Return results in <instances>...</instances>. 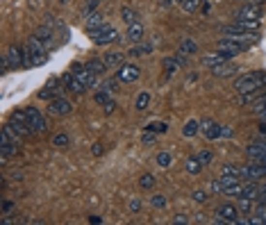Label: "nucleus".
Listing matches in <instances>:
<instances>
[{"instance_id": "18", "label": "nucleus", "mask_w": 266, "mask_h": 225, "mask_svg": "<svg viewBox=\"0 0 266 225\" xmlns=\"http://www.w3.org/2000/svg\"><path fill=\"white\" fill-rule=\"evenodd\" d=\"M34 37H37L39 41H44L46 48H50V45H52V30H50V25H41V28H37Z\"/></svg>"}, {"instance_id": "32", "label": "nucleus", "mask_w": 266, "mask_h": 225, "mask_svg": "<svg viewBox=\"0 0 266 225\" xmlns=\"http://www.w3.org/2000/svg\"><path fill=\"white\" fill-rule=\"evenodd\" d=\"M148 103H150V93H146V91H141L139 96H137V103H134V107L139 109V112H143L148 107Z\"/></svg>"}, {"instance_id": "56", "label": "nucleus", "mask_w": 266, "mask_h": 225, "mask_svg": "<svg viewBox=\"0 0 266 225\" xmlns=\"http://www.w3.org/2000/svg\"><path fill=\"white\" fill-rule=\"evenodd\" d=\"M259 141H262V143H264V146H266V136H262V139H259Z\"/></svg>"}, {"instance_id": "48", "label": "nucleus", "mask_w": 266, "mask_h": 225, "mask_svg": "<svg viewBox=\"0 0 266 225\" xmlns=\"http://www.w3.org/2000/svg\"><path fill=\"white\" fill-rule=\"evenodd\" d=\"M103 146H100V143H94V146H91V152H94V155H96V157H98V155H103Z\"/></svg>"}, {"instance_id": "53", "label": "nucleus", "mask_w": 266, "mask_h": 225, "mask_svg": "<svg viewBox=\"0 0 266 225\" xmlns=\"http://www.w3.org/2000/svg\"><path fill=\"white\" fill-rule=\"evenodd\" d=\"M12 207H14V203H9V200H7V203H5V205H2V210H5V211H9V210H12Z\"/></svg>"}, {"instance_id": "40", "label": "nucleus", "mask_w": 266, "mask_h": 225, "mask_svg": "<svg viewBox=\"0 0 266 225\" xmlns=\"http://www.w3.org/2000/svg\"><path fill=\"white\" fill-rule=\"evenodd\" d=\"M155 132H150V130H146V132H143V135H141V143H143V146H153V143H155Z\"/></svg>"}, {"instance_id": "28", "label": "nucleus", "mask_w": 266, "mask_h": 225, "mask_svg": "<svg viewBox=\"0 0 266 225\" xmlns=\"http://www.w3.org/2000/svg\"><path fill=\"white\" fill-rule=\"evenodd\" d=\"M221 175H228V178H239V180H241V168H239V166H235V164H225L221 168Z\"/></svg>"}, {"instance_id": "47", "label": "nucleus", "mask_w": 266, "mask_h": 225, "mask_svg": "<svg viewBox=\"0 0 266 225\" xmlns=\"http://www.w3.org/2000/svg\"><path fill=\"white\" fill-rule=\"evenodd\" d=\"M235 135V132H232V128H228V125H223V130H221V136L223 139H230V136Z\"/></svg>"}, {"instance_id": "29", "label": "nucleus", "mask_w": 266, "mask_h": 225, "mask_svg": "<svg viewBox=\"0 0 266 225\" xmlns=\"http://www.w3.org/2000/svg\"><path fill=\"white\" fill-rule=\"evenodd\" d=\"M198 130H200L198 120H189L185 128H182V135H185V136H196V135H198Z\"/></svg>"}, {"instance_id": "55", "label": "nucleus", "mask_w": 266, "mask_h": 225, "mask_svg": "<svg viewBox=\"0 0 266 225\" xmlns=\"http://www.w3.org/2000/svg\"><path fill=\"white\" fill-rule=\"evenodd\" d=\"M173 5H182V0H173Z\"/></svg>"}, {"instance_id": "3", "label": "nucleus", "mask_w": 266, "mask_h": 225, "mask_svg": "<svg viewBox=\"0 0 266 225\" xmlns=\"http://www.w3.org/2000/svg\"><path fill=\"white\" fill-rule=\"evenodd\" d=\"M248 39H239V37H223L219 41V53H223L225 57H236V55H241L248 48Z\"/></svg>"}, {"instance_id": "38", "label": "nucleus", "mask_w": 266, "mask_h": 225, "mask_svg": "<svg viewBox=\"0 0 266 225\" xmlns=\"http://www.w3.org/2000/svg\"><path fill=\"white\" fill-rule=\"evenodd\" d=\"M150 203H153V207H157V210H159V207H166V195H162V194H155L153 195V198H150Z\"/></svg>"}, {"instance_id": "50", "label": "nucleus", "mask_w": 266, "mask_h": 225, "mask_svg": "<svg viewBox=\"0 0 266 225\" xmlns=\"http://www.w3.org/2000/svg\"><path fill=\"white\" fill-rule=\"evenodd\" d=\"M173 223H182V225H185V223H189V218H187V216H175V218H173Z\"/></svg>"}, {"instance_id": "31", "label": "nucleus", "mask_w": 266, "mask_h": 225, "mask_svg": "<svg viewBox=\"0 0 266 225\" xmlns=\"http://www.w3.org/2000/svg\"><path fill=\"white\" fill-rule=\"evenodd\" d=\"M146 130H150V132H155V135H159V132H166V130H169V125H166V123H164V120H153V123H148L146 125Z\"/></svg>"}, {"instance_id": "1", "label": "nucleus", "mask_w": 266, "mask_h": 225, "mask_svg": "<svg viewBox=\"0 0 266 225\" xmlns=\"http://www.w3.org/2000/svg\"><path fill=\"white\" fill-rule=\"evenodd\" d=\"M266 87V73L264 71H252V73L241 75L235 82L236 93H252V91H262Z\"/></svg>"}, {"instance_id": "33", "label": "nucleus", "mask_w": 266, "mask_h": 225, "mask_svg": "<svg viewBox=\"0 0 266 225\" xmlns=\"http://www.w3.org/2000/svg\"><path fill=\"white\" fill-rule=\"evenodd\" d=\"M200 5H203V0H182V9H185V12H189V14L198 12Z\"/></svg>"}, {"instance_id": "39", "label": "nucleus", "mask_w": 266, "mask_h": 225, "mask_svg": "<svg viewBox=\"0 0 266 225\" xmlns=\"http://www.w3.org/2000/svg\"><path fill=\"white\" fill-rule=\"evenodd\" d=\"M118 82H121L118 77H116V80H105V82H103V89L110 91V93H116V91H118Z\"/></svg>"}, {"instance_id": "37", "label": "nucleus", "mask_w": 266, "mask_h": 225, "mask_svg": "<svg viewBox=\"0 0 266 225\" xmlns=\"http://www.w3.org/2000/svg\"><path fill=\"white\" fill-rule=\"evenodd\" d=\"M52 143H55L57 148H66L68 143H71V139H68V135H64V132H62V135H57L55 139H52Z\"/></svg>"}, {"instance_id": "20", "label": "nucleus", "mask_w": 266, "mask_h": 225, "mask_svg": "<svg viewBox=\"0 0 266 225\" xmlns=\"http://www.w3.org/2000/svg\"><path fill=\"white\" fill-rule=\"evenodd\" d=\"M228 61V57L223 53H216V55H205L203 57V64L205 66H209V68H214V66H219V64H225Z\"/></svg>"}, {"instance_id": "25", "label": "nucleus", "mask_w": 266, "mask_h": 225, "mask_svg": "<svg viewBox=\"0 0 266 225\" xmlns=\"http://www.w3.org/2000/svg\"><path fill=\"white\" fill-rule=\"evenodd\" d=\"M87 66L91 68V71H94L96 75H103L105 71H110V68H107V64H105V60H89Z\"/></svg>"}, {"instance_id": "6", "label": "nucleus", "mask_w": 266, "mask_h": 225, "mask_svg": "<svg viewBox=\"0 0 266 225\" xmlns=\"http://www.w3.org/2000/svg\"><path fill=\"white\" fill-rule=\"evenodd\" d=\"M5 55H7V60H9V64H12L14 71L28 66V50H23L21 45H9Z\"/></svg>"}, {"instance_id": "16", "label": "nucleus", "mask_w": 266, "mask_h": 225, "mask_svg": "<svg viewBox=\"0 0 266 225\" xmlns=\"http://www.w3.org/2000/svg\"><path fill=\"white\" fill-rule=\"evenodd\" d=\"M64 84H66V89H71L73 93H84V89H87V87H84V84H82L73 73H66V75H64Z\"/></svg>"}, {"instance_id": "54", "label": "nucleus", "mask_w": 266, "mask_h": 225, "mask_svg": "<svg viewBox=\"0 0 266 225\" xmlns=\"http://www.w3.org/2000/svg\"><path fill=\"white\" fill-rule=\"evenodd\" d=\"M259 119H262V120H266V109H264V112H262V114H259Z\"/></svg>"}, {"instance_id": "51", "label": "nucleus", "mask_w": 266, "mask_h": 225, "mask_svg": "<svg viewBox=\"0 0 266 225\" xmlns=\"http://www.w3.org/2000/svg\"><path fill=\"white\" fill-rule=\"evenodd\" d=\"M259 135L266 136V120H262V125H259Z\"/></svg>"}, {"instance_id": "22", "label": "nucleus", "mask_w": 266, "mask_h": 225, "mask_svg": "<svg viewBox=\"0 0 266 225\" xmlns=\"http://www.w3.org/2000/svg\"><path fill=\"white\" fill-rule=\"evenodd\" d=\"M121 18H123V23H125V25L139 23V14H137L132 7H123V9H121Z\"/></svg>"}, {"instance_id": "21", "label": "nucleus", "mask_w": 266, "mask_h": 225, "mask_svg": "<svg viewBox=\"0 0 266 225\" xmlns=\"http://www.w3.org/2000/svg\"><path fill=\"white\" fill-rule=\"evenodd\" d=\"M100 25H105L103 14H100V12H91V14L87 16V32L96 30V28H100Z\"/></svg>"}, {"instance_id": "41", "label": "nucleus", "mask_w": 266, "mask_h": 225, "mask_svg": "<svg viewBox=\"0 0 266 225\" xmlns=\"http://www.w3.org/2000/svg\"><path fill=\"white\" fill-rule=\"evenodd\" d=\"M198 159L203 162V164H212V159H214V155L209 152V150H203V152H198Z\"/></svg>"}, {"instance_id": "35", "label": "nucleus", "mask_w": 266, "mask_h": 225, "mask_svg": "<svg viewBox=\"0 0 266 225\" xmlns=\"http://www.w3.org/2000/svg\"><path fill=\"white\" fill-rule=\"evenodd\" d=\"M94 100H96V103H98V105H107V103H110V100H111V93H110V91H98V93H96V96H94Z\"/></svg>"}, {"instance_id": "23", "label": "nucleus", "mask_w": 266, "mask_h": 225, "mask_svg": "<svg viewBox=\"0 0 266 225\" xmlns=\"http://www.w3.org/2000/svg\"><path fill=\"white\" fill-rule=\"evenodd\" d=\"M185 166H187V173H191V175H198V173L203 171V166H205V164H203L198 157H189V159L185 162Z\"/></svg>"}, {"instance_id": "10", "label": "nucleus", "mask_w": 266, "mask_h": 225, "mask_svg": "<svg viewBox=\"0 0 266 225\" xmlns=\"http://www.w3.org/2000/svg\"><path fill=\"white\" fill-rule=\"evenodd\" d=\"M259 16H262V5H257V2H248V5H244V7H239L235 21H259Z\"/></svg>"}, {"instance_id": "11", "label": "nucleus", "mask_w": 266, "mask_h": 225, "mask_svg": "<svg viewBox=\"0 0 266 225\" xmlns=\"http://www.w3.org/2000/svg\"><path fill=\"white\" fill-rule=\"evenodd\" d=\"M48 112L52 114V116H68V114L73 112V105L68 103L66 98H52L50 103H48Z\"/></svg>"}, {"instance_id": "46", "label": "nucleus", "mask_w": 266, "mask_h": 225, "mask_svg": "<svg viewBox=\"0 0 266 225\" xmlns=\"http://www.w3.org/2000/svg\"><path fill=\"white\" fill-rule=\"evenodd\" d=\"M212 191H214V194H223V184H221V178H219V180H212Z\"/></svg>"}, {"instance_id": "17", "label": "nucleus", "mask_w": 266, "mask_h": 225, "mask_svg": "<svg viewBox=\"0 0 266 225\" xmlns=\"http://www.w3.org/2000/svg\"><path fill=\"white\" fill-rule=\"evenodd\" d=\"M105 64H107V68H116L123 64V53H116V50H107V53L103 55Z\"/></svg>"}, {"instance_id": "42", "label": "nucleus", "mask_w": 266, "mask_h": 225, "mask_svg": "<svg viewBox=\"0 0 266 225\" xmlns=\"http://www.w3.org/2000/svg\"><path fill=\"white\" fill-rule=\"evenodd\" d=\"M252 203H255V200H248V198H239V210L250 211V210H252Z\"/></svg>"}, {"instance_id": "49", "label": "nucleus", "mask_w": 266, "mask_h": 225, "mask_svg": "<svg viewBox=\"0 0 266 225\" xmlns=\"http://www.w3.org/2000/svg\"><path fill=\"white\" fill-rule=\"evenodd\" d=\"M114 109H116V103H114V100H110V103L105 105V112H107V114H111V112H114Z\"/></svg>"}, {"instance_id": "2", "label": "nucleus", "mask_w": 266, "mask_h": 225, "mask_svg": "<svg viewBox=\"0 0 266 225\" xmlns=\"http://www.w3.org/2000/svg\"><path fill=\"white\" fill-rule=\"evenodd\" d=\"M28 66H41V64H46L48 61V48H46L44 41H39L34 34H32V39L28 41Z\"/></svg>"}, {"instance_id": "26", "label": "nucleus", "mask_w": 266, "mask_h": 225, "mask_svg": "<svg viewBox=\"0 0 266 225\" xmlns=\"http://www.w3.org/2000/svg\"><path fill=\"white\" fill-rule=\"evenodd\" d=\"M150 53H153V48L148 44H137L127 55H130V57H143V55H150Z\"/></svg>"}, {"instance_id": "43", "label": "nucleus", "mask_w": 266, "mask_h": 225, "mask_svg": "<svg viewBox=\"0 0 266 225\" xmlns=\"http://www.w3.org/2000/svg\"><path fill=\"white\" fill-rule=\"evenodd\" d=\"M98 2H100V0H89V2H87V5H84V14H91V12H96V5H98Z\"/></svg>"}, {"instance_id": "14", "label": "nucleus", "mask_w": 266, "mask_h": 225, "mask_svg": "<svg viewBox=\"0 0 266 225\" xmlns=\"http://www.w3.org/2000/svg\"><path fill=\"white\" fill-rule=\"evenodd\" d=\"M125 37L130 39L132 44H141L143 37H146V30H143V25H141V23H132V25H127Z\"/></svg>"}, {"instance_id": "7", "label": "nucleus", "mask_w": 266, "mask_h": 225, "mask_svg": "<svg viewBox=\"0 0 266 225\" xmlns=\"http://www.w3.org/2000/svg\"><path fill=\"white\" fill-rule=\"evenodd\" d=\"M266 178V164L262 162H250V164L241 166V180H262Z\"/></svg>"}, {"instance_id": "19", "label": "nucleus", "mask_w": 266, "mask_h": 225, "mask_svg": "<svg viewBox=\"0 0 266 225\" xmlns=\"http://www.w3.org/2000/svg\"><path fill=\"white\" fill-rule=\"evenodd\" d=\"M9 125H12V130H14L16 135L21 136V139H28L30 135H32V128H30L28 123H18V120H9Z\"/></svg>"}, {"instance_id": "4", "label": "nucleus", "mask_w": 266, "mask_h": 225, "mask_svg": "<svg viewBox=\"0 0 266 225\" xmlns=\"http://www.w3.org/2000/svg\"><path fill=\"white\" fill-rule=\"evenodd\" d=\"M89 39L94 41L96 45H107V44H114V41H118V32L111 28L110 23H105V25H100V28H96V30H89Z\"/></svg>"}, {"instance_id": "12", "label": "nucleus", "mask_w": 266, "mask_h": 225, "mask_svg": "<svg viewBox=\"0 0 266 225\" xmlns=\"http://www.w3.org/2000/svg\"><path fill=\"white\" fill-rule=\"evenodd\" d=\"M139 75H141V71H139V66H134V64H121L118 71H116V77L121 80V82H125V84L137 82Z\"/></svg>"}, {"instance_id": "27", "label": "nucleus", "mask_w": 266, "mask_h": 225, "mask_svg": "<svg viewBox=\"0 0 266 225\" xmlns=\"http://www.w3.org/2000/svg\"><path fill=\"white\" fill-rule=\"evenodd\" d=\"M250 109H252L255 114H262V112H264V109H266V91H264V93H259V96L255 98V103L250 105Z\"/></svg>"}, {"instance_id": "8", "label": "nucleus", "mask_w": 266, "mask_h": 225, "mask_svg": "<svg viewBox=\"0 0 266 225\" xmlns=\"http://www.w3.org/2000/svg\"><path fill=\"white\" fill-rule=\"evenodd\" d=\"M71 73H73L75 77H78V80L87 87V89H91V87L96 84V73H94L87 64H73V71H71Z\"/></svg>"}, {"instance_id": "52", "label": "nucleus", "mask_w": 266, "mask_h": 225, "mask_svg": "<svg viewBox=\"0 0 266 225\" xmlns=\"http://www.w3.org/2000/svg\"><path fill=\"white\" fill-rule=\"evenodd\" d=\"M159 5H162V7H171V5H173V0H159Z\"/></svg>"}, {"instance_id": "36", "label": "nucleus", "mask_w": 266, "mask_h": 225, "mask_svg": "<svg viewBox=\"0 0 266 225\" xmlns=\"http://www.w3.org/2000/svg\"><path fill=\"white\" fill-rule=\"evenodd\" d=\"M164 68H166V73H175V71H180V61L177 60H171V57H166L164 60Z\"/></svg>"}, {"instance_id": "34", "label": "nucleus", "mask_w": 266, "mask_h": 225, "mask_svg": "<svg viewBox=\"0 0 266 225\" xmlns=\"http://www.w3.org/2000/svg\"><path fill=\"white\" fill-rule=\"evenodd\" d=\"M139 184H141V189H153V187H155V184H157V180H155V175H150V173H146V175H141Z\"/></svg>"}, {"instance_id": "5", "label": "nucleus", "mask_w": 266, "mask_h": 225, "mask_svg": "<svg viewBox=\"0 0 266 225\" xmlns=\"http://www.w3.org/2000/svg\"><path fill=\"white\" fill-rule=\"evenodd\" d=\"M216 223H239V207H235V205L230 203H223L219 205V210H216Z\"/></svg>"}, {"instance_id": "30", "label": "nucleus", "mask_w": 266, "mask_h": 225, "mask_svg": "<svg viewBox=\"0 0 266 225\" xmlns=\"http://www.w3.org/2000/svg\"><path fill=\"white\" fill-rule=\"evenodd\" d=\"M171 162H173V157H171L169 152H157V157H155V164L159 166V168H169Z\"/></svg>"}, {"instance_id": "24", "label": "nucleus", "mask_w": 266, "mask_h": 225, "mask_svg": "<svg viewBox=\"0 0 266 225\" xmlns=\"http://www.w3.org/2000/svg\"><path fill=\"white\" fill-rule=\"evenodd\" d=\"M180 53L196 55V53H198V44H196V41H191V39H182V41H180Z\"/></svg>"}, {"instance_id": "13", "label": "nucleus", "mask_w": 266, "mask_h": 225, "mask_svg": "<svg viewBox=\"0 0 266 225\" xmlns=\"http://www.w3.org/2000/svg\"><path fill=\"white\" fill-rule=\"evenodd\" d=\"M200 130L205 132V136L209 139V141H214V139H221L223 125H219V123H214V120H203V123H200Z\"/></svg>"}, {"instance_id": "9", "label": "nucleus", "mask_w": 266, "mask_h": 225, "mask_svg": "<svg viewBox=\"0 0 266 225\" xmlns=\"http://www.w3.org/2000/svg\"><path fill=\"white\" fill-rule=\"evenodd\" d=\"M25 112H28V125L32 128V132L41 135V132L48 130V123H46V119L41 116V112H39L37 107H28Z\"/></svg>"}, {"instance_id": "45", "label": "nucleus", "mask_w": 266, "mask_h": 225, "mask_svg": "<svg viewBox=\"0 0 266 225\" xmlns=\"http://www.w3.org/2000/svg\"><path fill=\"white\" fill-rule=\"evenodd\" d=\"M196 203H205L207 200V195H205V191H193V195H191Z\"/></svg>"}, {"instance_id": "44", "label": "nucleus", "mask_w": 266, "mask_h": 225, "mask_svg": "<svg viewBox=\"0 0 266 225\" xmlns=\"http://www.w3.org/2000/svg\"><path fill=\"white\" fill-rule=\"evenodd\" d=\"M130 211H132V214L141 211V200L139 198H132V200H130Z\"/></svg>"}, {"instance_id": "15", "label": "nucleus", "mask_w": 266, "mask_h": 225, "mask_svg": "<svg viewBox=\"0 0 266 225\" xmlns=\"http://www.w3.org/2000/svg\"><path fill=\"white\" fill-rule=\"evenodd\" d=\"M239 68L235 66V64H230V61H225V64H219V66L212 68V73H214V77H230V75H235Z\"/></svg>"}]
</instances>
